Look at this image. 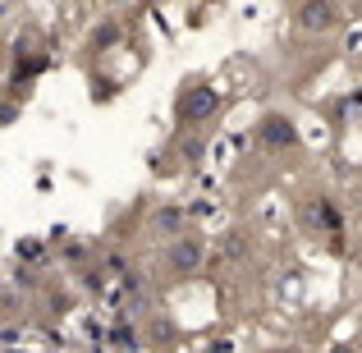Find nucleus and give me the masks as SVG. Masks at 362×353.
I'll list each match as a JSON object with an SVG mask.
<instances>
[{"label":"nucleus","mask_w":362,"mask_h":353,"mask_svg":"<svg viewBox=\"0 0 362 353\" xmlns=\"http://www.w3.org/2000/svg\"><path fill=\"white\" fill-rule=\"evenodd\" d=\"M206 266V238L197 230H184L179 238H170L165 253H160V275L165 280H193Z\"/></svg>","instance_id":"f257e3e1"},{"label":"nucleus","mask_w":362,"mask_h":353,"mask_svg":"<svg viewBox=\"0 0 362 353\" xmlns=\"http://www.w3.org/2000/svg\"><path fill=\"white\" fill-rule=\"evenodd\" d=\"M339 23H344L339 0H298V5H293V28H298L303 37H326V33H335Z\"/></svg>","instance_id":"f03ea898"},{"label":"nucleus","mask_w":362,"mask_h":353,"mask_svg":"<svg viewBox=\"0 0 362 353\" xmlns=\"http://www.w3.org/2000/svg\"><path fill=\"white\" fill-rule=\"evenodd\" d=\"M221 110V92L216 88H202V83H193V88H184L179 92V106H175V115L184 129H193V124H206Z\"/></svg>","instance_id":"7ed1b4c3"},{"label":"nucleus","mask_w":362,"mask_h":353,"mask_svg":"<svg viewBox=\"0 0 362 353\" xmlns=\"http://www.w3.org/2000/svg\"><path fill=\"white\" fill-rule=\"evenodd\" d=\"M257 142H262L266 151H293L298 147V129H293L289 115L271 110V115H262V124H257Z\"/></svg>","instance_id":"20e7f679"},{"label":"nucleus","mask_w":362,"mask_h":353,"mask_svg":"<svg viewBox=\"0 0 362 353\" xmlns=\"http://www.w3.org/2000/svg\"><path fill=\"white\" fill-rule=\"evenodd\" d=\"M298 225L312 238L317 234H339V216H335V207H330V197H303L298 202Z\"/></svg>","instance_id":"39448f33"},{"label":"nucleus","mask_w":362,"mask_h":353,"mask_svg":"<svg viewBox=\"0 0 362 353\" xmlns=\"http://www.w3.org/2000/svg\"><path fill=\"white\" fill-rule=\"evenodd\" d=\"M188 230V216H184V207H175V202H160L156 212L147 216V234H156V238H179Z\"/></svg>","instance_id":"423d86ee"},{"label":"nucleus","mask_w":362,"mask_h":353,"mask_svg":"<svg viewBox=\"0 0 362 353\" xmlns=\"http://www.w3.org/2000/svg\"><path fill=\"white\" fill-rule=\"evenodd\" d=\"M119 37H124V28L115 23V18H106V23H101V28H97V33H92V37H88V51H110V46H115V42H119Z\"/></svg>","instance_id":"0eeeda50"},{"label":"nucleus","mask_w":362,"mask_h":353,"mask_svg":"<svg viewBox=\"0 0 362 353\" xmlns=\"http://www.w3.org/2000/svg\"><path fill=\"white\" fill-rule=\"evenodd\" d=\"M221 253H225V257H239V253H247V243H239V230H230V234H225Z\"/></svg>","instance_id":"6e6552de"},{"label":"nucleus","mask_w":362,"mask_h":353,"mask_svg":"<svg viewBox=\"0 0 362 353\" xmlns=\"http://www.w3.org/2000/svg\"><path fill=\"white\" fill-rule=\"evenodd\" d=\"M354 212H358V221H362V188L354 193Z\"/></svg>","instance_id":"1a4fd4ad"},{"label":"nucleus","mask_w":362,"mask_h":353,"mask_svg":"<svg viewBox=\"0 0 362 353\" xmlns=\"http://www.w3.org/2000/svg\"><path fill=\"white\" fill-rule=\"evenodd\" d=\"M271 353H303V349H293V345H275Z\"/></svg>","instance_id":"9d476101"},{"label":"nucleus","mask_w":362,"mask_h":353,"mask_svg":"<svg viewBox=\"0 0 362 353\" xmlns=\"http://www.w3.org/2000/svg\"><path fill=\"white\" fill-rule=\"evenodd\" d=\"M330 353H358L354 345H339V349H330Z\"/></svg>","instance_id":"9b49d317"},{"label":"nucleus","mask_w":362,"mask_h":353,"mask_svg":"<svg viewBox=\"0 0 362 353\" xmlns=\"http://www.w3.org/2000/svg\"><path fill=\"white\" fill-rule=\"evenodd\" d=\"M110 5H119V0H110Z\"/></svg>","instance_id":"f8f14e48"}]
</instances>
